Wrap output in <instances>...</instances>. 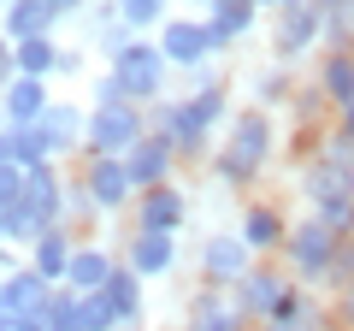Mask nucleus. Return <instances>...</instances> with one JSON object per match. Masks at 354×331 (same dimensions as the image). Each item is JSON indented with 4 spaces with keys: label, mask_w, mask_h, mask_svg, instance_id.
Listing matches in <instances>:
<instances>
[{
    "label": "nucleus",
    "mask_w": 354,
    "mask_h": 331,
    "mask_svg": "<svg viewBox=\"0 0 354 331\" xmlns=\"http://www.w3.org/2000/svg\"><path fill=\"white\" fill-rule=\"evenodd\" d=\"M319 24H325V48H354V0H313Z\"/></svg>",
    "instance_id": "obj_29"
},
{
    "label": "nucleus",
    "mask_w": 354,
    "mask_h": 331,
    "mask_svg": "<svg viewBox=\"0 0 354 331\" xmlns=\"http://www.w3.org/2000/svg\"><path fill=\"white\" fill-rule=\"evenodd\" d=\"M330 125H337V130H348V136H354V107H342V113H330Z\"/></svg>",
    "instance_id": "obj_40"
},
{
    "label": "nucleus",
    "mask_w": 354,
    "mask_h": 331,
    "mask_svg": "<svg viewBox=\"0 0 354 331\" xmlns=\"http://www.w3.org/2000/svg\"><path fill=\"white\" fill-rule=\"evenodd\" d=\"M254 331H342V325H337V307H325V296L307 290L301 307H290V314H278V319H266V325H254Z\"/></svg>",
    "instance_id": "obj_26"
},
{
    "label": "nucleus",
    "mask_w": 354,
    "mask_h": 331,
    "mask_svg": "<svg viewBox=\"0 0 354 331\" xmlns=\"http://www.w3.org/2000/svg\"><path fill=\"white\" fill-rule=\"evenodd\" d=\"M230 118V101H225V83H207L195 95H177V101H160L153 107V130L177 148V160H201L213 130Z\"/></svg>",
    "instance_id": "obj_1"
},
{
    "label": "nucleus",
    "mask_w": 354,
    "mask_h": 331,
    "mask_svg": "<svg viewBox=\"0 0 354 331\" xmlns=\"http://www.w3.org/2000/svg\"><path fill=\"white\" fill-rule=\"evenodd\" d=\"M254 18H260V6H254V0H213V6H207L213 53H230V48H236V42L254 30Z\"/></svg>",
    "instance_id": "obj_22"
},
{
    "label": "nucleus",
    "mask_w": 354,
    "mask_h": 331,
    "mask_svg": "<svg viewBox=\"0 0 354 331\" xmlns=\"http://www.w3.org/2000/svg\"><path fill=\"white\" fill-rule=\"evenodd\" d=\"M53 71H65V77L83 71V53H65V48H59V65H53Z\"/></svg>",
    "instance_id": "obj_39"
},
{
    "label": "nucleus",
    "mask_w": 354,
    "mask_h": 331,
    "mask_svg": "<svg viewBox=\"0 0 354 331\" xmlns=\"http://www.w3.org/2000/svg\"><path fill=\"white\" fill-rule=\"evenodd\" d=\"M113 272H118V255H113V249H101V242H77L71 267H65V290L95 296V290H106V278H113Z\"/></svg>",
    "instance_id": "obj_19"
},
{
    "label": "nucleus",
    "mask_w": 354,
    "mask_h": 331,
    "mask_svg": "<svg viewBox=\"0 0 354 331\" xmlns=\"http://www.w3.org/2000/svg\"><path fill=\"white\" fill-rule=\"evenodd\" d=\"M124 267L136 272V278H165V272L177 267V237L171 231H130Z\"/></svg>",
    "instance_id": "obj_17"
},
{
    "label": "nucleus",
    "mask_w": 354,
    "mask_h": 331,
    "mask_svg": "<svg viewBox=\"0 0 354 331\" xmlns=\"http://www.w3.org/2000/svg\"><path fill=\"white\" fill-rule=\"evenodd\" d=\"M124 166H130V184H136V195H142V190H160V184H171V172H177V148L160 136V130H148V136H142L136 148L124 154Z\"/></svg>",
    "instance_id": "obj_14"
},
{
    "label": "nucleus",
    "mask_w": 354,
    "mask_h": 331,
    "mask_svg": "<svg viewBox=\"0 0 354 331\" xmlns=\"http://www.w3.org/2000/svg\"><path fill=\"white\" fill-rule=\"evenodd\" d=\"M319 154H325V160H337V166H348V172H354V136H348V130H337V125H330L325 136H319Z\"/></svg>",
    "instance_id": "obj_36"
},
{
    "label": "nucleus",
    "mask_w": 354,
    "mask_h": 331,
    "mask_svg": "<svg viewBox=\"0 0 354 331\" xmlns=\"http://www.w3.org/2000/svg\"><path fill=\"white\" fill-rule=\"evenodd\" d=\"M189 225V195L177 184H160V190H142L136 195V231H183Z\"/></svg>",
    "instance_id": "obj_15"
},
{
    "label": "nucleus",
    "mask_w": 354,
    "mask_h": 331,
    "mask_svg": "<svg viewBox=\"0 0 354 331\" xmlns=\"http://www.w3.org/2000/svg\"><path fill=\"white\" fill-rule=\"evenodd\" d=\"M342 242L348 237L325 231L319 219H295L290 237H283V267H290V278L301 290H313V296H337L348 284L342 278Z\"/></svg>",
    "instance_id": "obj_3"
},
{
    "label": "nucleus",
    "mask_w": 354,
    "mask_h": 331,
    "mask_svg": "<svg viewBox=\"0 0 354 331\" xmlns=\"http://www.w3.org/2000/svg\"><path fill=\"white\" fill-rule=\"evenodd\" d=\"M301 202H307V219H319L337 237H354V172L348 166L325 160L313 148L307 166H301Z\"/></svg>",
    "instance_id": "obj_4"
},
{
    "label": "nucleus",
    "mask_w": 354,
    "mask_h": 331,
    "mask_svg": "<svg viewBox=\"0 0 354 331\" xmlns=\"http://www.w3.org/2000/svg\"><path fill=\"white\" fill-rule=\"evenodd\" d=\"M183 331H254V319L242 314L236 290H218V284H201L183 307Z\"/></svg>",
    "instance_id": "obj_12"
},
{
    "label": "nucleus",
    "mask_w": 354,
    "mask_h": 331,
    "mask_svg": "<svg viewBox=\"0 0 354 331\" xmlns=\"http://www.w3.org/2000/svg\"><path fill=\"white\" fill-rule=\"evenodd\" d=\"M106 77L118 83V95L136 107H160L165 101V77H171V60L160 53V42L148 36H130L124 48L106 60Z\"/></svg>",
    "instance_id": "obj_5"
},
{
    "label": "nucleus",
    "mask_w": 354,
    "mask_h": 331,
    "mask_svg": "<svg viewBox=\"0 0 354 331\" xmlns=\"http://www.w3.org/2000/svg\"><path fill=\"white\" fill-rule=\"evenodd\" d=\"M0 107H6V125H36L48 113V77H6L0 83Z\"/></svg>",
    "instance_id": "obj_23"
},
{
    "label": "nucleus",
    "mask_w": 354,
    "mask_h": 331,
    "mask_svg": "<svg viewBox=\"0 0 354 331\" xmlns=\"http://www.w3.org/2000/svg\"><path fill=\"white\" fill-rule=\"evenodd\" d=\"M48 6H53V12H59V18H71V12H83V0H48Z\"/></svg>",
    "instance_id": "obj_41"
},
{
    "label": "nucleus",
    "mask_w": 354,
    "mask_h": 331,
    "mask_svg": "<svg viewBox=\"0 0 354 331\" xmlns=\"http://www.w3.org/2000/svg\"><path fill=\"white\" fill-rule=\"evenodd\" d=\"M254 249L242 242V231H213L201 242V284H218V290H236L242 278L254 272Z\"/></svg>",
    "instance_id": "obj_9"
},
{
    "label": "nucleus",
    "mask_w": 354,
    "mask_h": 331,
    "mask_svg": "<svg viewBox=\"0 0 354 331\" xmlns=\"http://www.w3.org/2000/svg\"><path fill=\"white\" fill-rule=\"evenodd\" d=\"M342 278H354V237L342 242Z\"/></svg>",
    "instance_id": "obj_42"
},
{
    "label": "nucleus",
    "mask_w": 354,
    "mask_h": 331,
    "mask_svg": "<svg viewBox=\"0 0 354 331\" xmlns=\"http://www.w3.org/2000/svg\"><path fill=\"white\" fill-rule=\"evenodd\" d=\"M53 331H83V296L77 290H53Z\"/></svg>",
    "instance_id": "obj_34"
},
{
    "label": "nucleus",
    "mask_w": 354,
    "mask_h": 331,
    "mask_svg": "<svg viewBox=\"0 0 354 331\" xmlns=\"http://www.w3.org/2000/svg\"><path fill=\"white\" fill-rule=\"evenodd\" d=\"M59 12H53L48 0H6L0 6V36L6 42H24V36H53Z\"/></svg>",
    "instance_id": "obj_24"
},
{
    "label": "nucleus",
    "mask_w": 354,
    "mask_h": 331,
    "mask_svg": "<svg viewBox=\"0 0 354 331\" xmlns=\"http://www.w3.org/2000/svg\"><path fill=\"white\" fill-rule=\"evenodd\" d=\"M0 242H6V207H0Z\"/></svg>",
    "instance_id": "obj_44"
},
{
    "label": "nucleus",
    "mask_w": 354,
    "mask_h": 331,
    "mask_svg": "<svg viewBox=\"0 0 354 331\" xmlns=\"http://www.w3.org/2000/svg\"><path fill=\"white\" fill-rule=\"evenodd\" d=\"M272 148H278V125H272V113H266V107H242V113H230L225 148L213 154L218 184H230V190H248L266 166H272Z\"/></svg>",
    "instance_id": "obj_2"
},
{
    "label": "nucleus",
    "mask_w": 354,
    "mask_h": 331,
    "mask_svg": "<svg viewBox=\"0 0 354 331\" xmlns=\"http://www.w3.org/2000/svg\"><path fill=\"white\" fill-rule=\"evenodd\" d=\"M153 42H160V53L171 60V71H195V65L218 60V53H213V30H207V18H165Z\"/></svg>",
    "instance_id": "obj_11"
},
{
    "label": "nucleus",
    "mask_w": 354,
    "mask_h": 331,
    "mask_svg": "<svg viewBox=\"0 0 354 331\" xmlns=\"http://www.w3.org/2000/svg\"><path fill=\"white\" fill-rule=\"evenodd\" d=\"M0 125H6V107H0Z\"/></svg>",
    "instance_id": "obj_45"
},
{
    "label": "nucleus",
    "mask_w": 354,
    "mask_h": 331,
    "mask_svg": "<svg viewBox=\"0 0 354 331\" xmlns=\"http://www.w3.org/2000/svg\"><path fill=\"white\" fill-rule=\"evenodd\" d=\"M242 242H248L260 260H272V255H283V237H290V219H283V207H272V202H248L242 207Z\"/></svg>",
    "instance_id": "obj_16"
},
{
    "label": "nucleus",
    "mask_w": 354,
    "mask_h": 331,
    "mask_svg": "<svg viewBox=\"0 0 354 331\" xmlns=\"http://www.w3.org/2000/svg\"><path fill=\"white\" fill-rule=\"evenodd\" d=\"M142 284H148V278H136L124 260H118V272L106 278L101 296H106V307L118 314V331H124V325H142Z\"/></svg>",
    "instance_id": "obj_27"
},
{
    "label": "nucleus",
    "mask_w": 354,
    "mask_h": 331,
    "mask_svg": "<svg viewBox=\"0 0 354 331\" xmlns=\"http://www.w3.org/2000/svg\"><path fill=\"white\" fill-rule=\"evenodd\" d=\"M148 136L142 125V107L130 101H106V107H88V136H83V154H118L124 160L136 142Z\"/></svg>",
    "instance_id": "obj_7"
},
{
    "label": "nucleus",
    "mask_w": 354,
    "mask_h": 331,
    "mask_svg": "<svg viewBox=\"0 0 354 331\" xmlns=\"http://www.w3.org/2000/svg\"><path fill=\"white\" fill-rule=\"evenodd\" d=\"M313 89L330 101V113L354 107V48H325V53H319V77H313Z\"/></svg>",
    "instance_id": "obj_21"
},
{
    "label": "nucleus",
    "mask_w": 354,
    "mask_h": 331,
    "mask_svg": "<svg viewBox=\"0 0 354 331\" xmlns=\"http://www.w3.org/2000/svg\"><path fill=\"white\" fill-rule=\"evenodd\" d=\"M83 190L95 202V213H124V207H136V184H130V166L118 154H83Z\"/></svg>",
    "instance_id": "obj_8"
},
{
    "label": "nucleus",
    "mask_w": 354,
    "mask_h": 331,
    "mask_svg": "<svg viewBox=\"0 0 354 331\" xmlns=\"http://www.w3.org/2000/svg\"><path fill=\"white\" fill-rule=\"evenodd\" d=\"M301 296L307 290L290 278V267H272V260H254V272L236 284V302H242V314H248L254 325H266V319L301 307Z\"/></svg>",
    "instance_id": "obj_6"
},
{
    "label": "nucleus",
    "mask_w": 354,
    "mask_h": 331,
    "mask_svg": "<svg viewBox=\"0 0 354 331\" xmlns=\"http://www.w3.org/2000/svg\"><path fill=\"white\" fill-rule=\"evenodd\" d=\"M53 290H59V284H48L41 272H30V260H24V267H12L0 278V314H36V307L53 302Z\"/></svg>",
    "instance_id": "obj_20"
},
{
    "label": "nucleus",
    "mask_w": 354,
    "mask_h": 331,
    "mask_svg": "<svg viewBox=\"0 0 354 331\" xmlns=\"http://www.w3.org/2000/svg\"><path fill=\"white\" fill-rule=\"evenodd\" d=\"M330 307H337V325H342V331H354V278L342 284L337 296H330Z\"/></svg>",
    "instance_id": "obj_38"
},
{
    "label": "nucleus",
    "mask_w": 354,
    "mask_h": 331,
    "mask_svg": "<svg viewBox=\"0 0 354 331\" xmlns=\"http://www.w3.org/2000/svg\"><path fill=\"white\" fill-rule=\"evenodd\" d=\"M290 95H295V83H290V65H278V60H272L260 77H254V101H260L266 113H272L278 101H290Z\"/></svg>",
    "instance_id": "obj_33"
},
{
    "label": "nucleus",
    "mask_w": 354,
    "mask_h": 331,
    "mask_svg": "<svg viewBox=\"0 0 354 331\" xmlns=\"http://www.w3.org/2000/svg\"><path fill=\"white\" fill-rule=\"evenodd\" d=\"M41 142H48L53 160H65V154H83V136H88V107L77 101H48V113L36 118Z\"/></svg>",
    "instance_id": "obj_13"
},
{
    "label": "nucleus",
    "mask_w": 354,
    "mask_h": 331,
    "mask_svg": "<svg viewBox=\"0 0 354 331\" xmlns=\"http://www.w3.org/2000/svg\"><path fill=\"white\" fill-rule=\"evenodd\" d=\"M0 160H6V125H0Z\"/></svg>",
    "instance_id": "obj_43"
},
{
    "label": "nucleus",
    "mask_w": 354,
    "mask_h": 331,
    "mask_svg": "<svg viewBox=\"0 0 354 331\" xmlns=\"http://www.w3.org/2000/svg\"><path fill=\"white\" fill-rule=\"evenodd\" d=\"M83 331H118V314L106 307V296H83Z\"/></svg>",
    "instance_id": "obj_35"
},
{
    "label": "nucleus",
    "mask_w": 354,
    "mask_h": 331,
    "mask_svg": "<svg viewBox=\"0 0 354 331\" xmlns=\"http://www.w3.org/2000/svg\"><path fill=\"white\" fill-rule=\"evenodd\" d=\"M53 65H59V42H53V36L12 42V71L18 77H53Z\"/></svg>",
    "instance_id": "obj_28"
},
{
    "label": "nucleus",
    "mask_w": 354,
    "mask_h": 331,
    "mask_svg": "<svg viewBox=\"0 0 354 331\" xmlns=\"http://www.w3.org/2000/svg\"><path fill=\"white\" fill-rule=\"evenodd\" d=\"M48 231H53V225L36 213V207H24V202H18V207H6V242H18V249H36V242L48 237Z\"/></svg>",
    "instance_id": "obj_31"
},
{
    "label": "nucleus",
    "mask_w": 354,
    "mask_h": 331,
    "mask_svg": "<svg viewBox=\"0 0 354 331\" xmlns=\"http://www.w3.org/2000/svg\"><path fill=\"white\" fill-rule=\"evenodd\" d=\"M24 207H36L48 225H65V178H59V160H41L24 172Z\"/></svg>",
    "instance_id": "obj_18"
},
{
    "label": "nucleus",
    "mask_w": 354,
    "mask_h": 331,
    "mask_svg": "<svg viewBox=\"0 0 354 331\" xmlns=\"http://www.w3.org/2000/svg\"><path fill=\"white\" fill-rule=\"evenodd\" d=\"M313 48H325V24H319V6H313V0L278 12V24H272V60L295 65V60H307Z\"/></svg>",
    "instance_id": "obj_10"
},
{
    "label": "nucleus",
    "mask_w": 354,
    "mask_h": 331,
    "mask_svg": "<svg viewBox=\"0 0 354 331\" xmlns=\"http://www.w3.org/2000/svg\"><path fill=\"white\" fill-rule=\"evenodd\" d=\"M118 18H124L136 36H148V30H160L165 18H171V0H113Z\"/></svg>",
    "instance_id": "obj_32"
},
{
    "label": "nucleus",
    "mask_w": 354,
    "mask_h": 331,
    "mask_svg": "<svg viewBox=\"0 0 354 331\" xmlns=\"http://www.w3.org/2000/svg\"><path fill=\"white\" fill-rule=\"evenodd\" d=\"M71 255H77V237L65 225H53L48 237L30 249V272H41L48 284H65V267H71Z\"/></svg>",
    "instance_id": "obj_25"
},
{
    "label": "nucleus",
    "mask_w": 354,
    "mask_h": 331,
    "mask_svg": "<svg viewBox=\"0 0 354 331\" xmlns=\"http://www.w3.org/2000/svg\"><path fill=\"white\" fill-rule=\"evenodd\" d=\"M24 202V166L0 160V207H18Z\"/></svg>",
    "instance_id": "obj_37"
},
{
    "label": "nucleus",
    "mask_w": 354,
    "mask_h": 331,
    "mask_svg": "<svg viewBox=\"0 0 354 331\" xmlns=\"http://www.w3.org/2000/svg\"><path fill=\"white\" fill-rule=\"evenodd\" d=\"M6 160L30 172V166L53 160V154H48V142H41V130H36V125H6Z\"/></svg>",
    "instance_id": "obj_30"
}]
</instances>
